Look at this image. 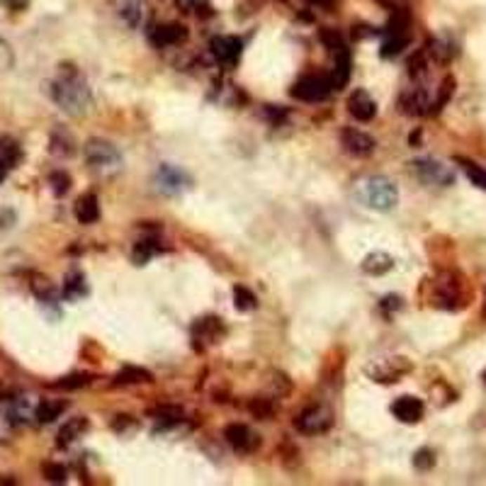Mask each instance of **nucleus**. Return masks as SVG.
Listing matches in <instances>:
<instances>
[{
  "instance_id": "nucleus-23",
  "label": "nucleus",
  "mask_w": 486,
  "mask_h": 486,
  "mask_svg": "<svg viewBox=\"0 0 486 486\" xmlns=\"http://www.w3.org/2000/svg\"><path fill=\"white\" fill-rule=\"evenodd\" d=\"M66 411V404L63 401H39L37 404V411H34V419L39 421V423H51V421H56L59 416Z\"/></svg>"
},
{
  "instance_id": "nucleus-13",
  "label": "nucleus",
  "mask_w": 486,
  "mask_h": 486,
  "mask_svg": "<svg viewBox=\"0 0 486 486\" xmlns=\"http://www.w3.org/2000/svg\"><path fill=\"white\" fill-rule=\"evenodd\" d=\"M367 372H369V377H372L374 382L392 384V382H396V379L401 377V374L411 372V362L406 360V357H392V360H382V362H379V369L369 367Z\"/></svg>"
},
{
  "instance_id": "nucleus-37",
  "label": "nucleus",
  "mask_w": 486,
  "mask_h": 486,
  "mask_svg": "<svg viewBox=\"0 0 486 486\" xmlns=\"http://www.w3.org/2000/svg\"><path fill=\"white\" fill-rule=\"evenodd\" d=\"M86 384H88L86 374H68V377L54 382V389H81V387H86Z\"/></svg>"
},
{
  "instance_id": "nucleus-6",
  "label": "nucleus",
  "mask_w": 486,
  "mask_h": 486,
  "mask_svg": "<svg viewBox=\"0 0 486 486\" xmlns=\"http://www.w3.org/2000/svg\"><path fill=\"white\" fill-rule=\"evenodd\" d=\"M331 426H334V414L329 406H311L294 419V428L304 435H319V433L329 431Z\"/></svg>"
},
{
  "instance_id": "nucleus-16",
  "label": "nucleus",
  "mask_w": 486,
  "mask_h": 486,
  "mask_svg": "<svg viewBox=\"0 0 486 486\" xmlns=\"http://www.w3.org/2000/svg\"><path fill=\"white\" fill-rule=\"evenodd\" d=\"M221 336H224V324L216 316H204V319H199L192 326V338L195 341H202L204 346L207 343H216Z\"/></svg>"
},
{
  "instance_id": "nucleus-20",
  "label": "nucleus",
  "mask_w": 486,
  "mask_h": 486,
  "mask_svg": "<svg viewBox=\"0 0 486 486\" xmlns=\"http://www.w3.org/2000/svg\"><path fill=\"white\" fill-rule=\"evenodd\" d=\"M350 68H353L350 51L346 49V51H341V54H336V68H334V73L329 76L331 88H334V91L343 88L348 81H350Z\"/></svg>"
},
{
  "instance_id": "nucleus-42",
  "label": "nucleus",
  "mask_w": 486,
  "mask_h": 486,
  "mask_svg": "<svg viewBox=\"0 0 486 486\" xmlns=\"http://www.w3.org/2000/svg\"><path fill=\"white\" fill-rule=\"evenodd\" d=\"M379 3H384V5H389V8H401V5L406 3V0H379Z\"/></svg>"
},
{
  "instance_id": "nucleus-15",
  "label": "nucleus",
  "mask_w": 486,
  "mask_h": 486,
  "mask_svg": "<svg viewBox=\"0 0 486 486\" xmlns=\"http://www.w3.org/2000/svg\"><path fill=\"white\" fill-rule=\"evenodd\" d=\"M348 110H350V114L357 121H369L377 114V103H374L367 91H355L348 98Z\"/></svg>"
},
{
  "instance_id": "nucleus-2",
  "label": "nucleus",
  "mask_w": 486,
  "mask_h": 486,
  "mask_svg": "<svg viewBox=\"0 0 486 486\" xmlns=\"http://www.w3.org/2000/svg\"><path fill=\"white\" fill-rule=\"evenodd\" d=\"M472 287L469 282L455 270H445L438 275V280L433 282V304L438 309H447V311H459L464 306L472 304Z\"/></svg>"
},
{
  "instance_id": "nucleus-4",
  "label": "nucleus",
  "mask_w": 486,
  "mask_h": 486,
  "mask_svg": "<svg viewBox=\"0 0 486 486\" xmlns=\"http://www.w3.org/2000/svg\"><path fill=\"white\" fill-rule=\"evenodd\" d=\"M86 161L93 171L110 176V173H117L121 168V153L117 146L110 144L105 139H91L86 144Z\"/></svg>"
},
{
  "instance_id": "nucleus-9",
  "label": "nucleus",
  "mask_w": 486,
  "mask_h": 486,
  "mask_svg": "<svg viewBox=\"0 0 486 486\" xmlns=\"http://www.w3.org/2000/svg\"><path fill=\"white\" fill-rule=\"evenodd\" d=\"M224 438L229 440V445L239 452H256L261 445V438L243 423H231L224 428Z\"/></svg>"
},
{
  "instance_id": "nucleus-5",
  "label": "nucleus",
  "mask_w": 486,
  "mask_h": 486,
  "mask_svg": "<svg viewBox=\"0 0 486 486\" xmlns=\"http://www.w3.org/2000/svg\"><path fill=\"white\" fill-rule=\"evenodd\" d=\"M411 171L419 176V180L428 185L447 188V185L455 183V171L450 166H445L442 161H438V158H419V161L411 163Z\"/></svg>"
},
{
  "instance_id": "nucleus-41",
  "label": "nucleus",
  "mask_w": 486,
  "mask_h": 486,
  "mask_svg": "<svg viewBox=\"0 0 486 486\" xmlns=\"http://www.w3.org/2000/svg\"><path fill=\"white\" fill-rule=\"evenodd\" d=\"M311 5H319V8H334L338 0H309Z\"/></svg>"
},
{
  "instance_id": "nucleus-35",
  "label": "nucleus",
  "mask_w": 486,
  "mask_h": 486,
  "mask_svg": "<svg viewBox=\"0 0 486 486\" xmlns=\"http://www.w3.org/2000/svg\"><path fill=\"white\" fill-rule=\"evenodd\" d=\"M248 409H251V414L256 416V419H270L275 414V406L268 399H253L251 404H248Z\"/></svg>"
},
{
  "instance_id": "nucleus-43",
  "label": "nucleus",
  "mask_w": 486,
  "mask_h": 486,
  "mask_svg": "<svg viewBox=\"0 0 486 486\" xmlns=\"http://www.w3.org/2000/svg\"><path fill=\"white\" fill-rule=\"evenodd\" d=\"M178 3H180V5H192L195 0H178Z\"/></svg>"
},
{
  "instance_id": "nucleus-21",
  "label": "nucleus",
  "mask_w": 486,
  "mask_h": 486,
  "mask_svg": "<svg viewBox=\"0 0 486 486\" xmlns=\"http://www.w3.org/2000/svg\"><path fill=\"white\" fill-rule=\"evenodd\" d=\"M34 411H37V404H32L29 396H20V399L13 401L8 411V421L13 426H20V423H27V421L34 419Z\"/></svg>"
},
{
  "instance_id": "nucleus-14",
  "label": "nucleus",
  "mask_w": 486,
  "mask_h": 486,
  "mask_svg": "<svg viewBox=\"0 0 486 486\" xmlns=\"http://www.w3.org/2000/svg\"><path fill=\"white\" fill-rule=\"evenodd\" d=\"M341 141L346 146V151H350L353 156H369L374 151V139L360 129H350V126L343 129Z\"/></svg>"
},
{
  "instance_id": "nucleus-8",
  "label": "nucleus",
  "mask_w": 486,
  "mask_h": 486,
  "mask_svg": "<svg viewBox=\"0 0 486 486\" xmlns=\"http://www.w3.org/2000/svg\"><path fill=\"white\" fill-rule=\"evenodd\" d=\"M331 91L334 88H331L329 76H306L292 86V98L304 100V103H321L329 98Z\"/></svg>"
},
{
  "instance_id": "nucleus-36",
  "label": "nucleus",
  "mask_w": 486,
  "mask_h": 486,
  "mask_svg": "<svg viewBox=\"0 0 486 486\" xmlns=\"http://www.w3.org/2000/svg\"><path fill=\"white\" fill-rule=\"evenodd\" d=\"M49 183H51V190H54L56 197H63V195L68 192V188H71V178H68L66 173H61V171L51 173Z\"/></svg>"
},
{
  "instance_id": "nucleus-18",
  "label": "nucleus",
  "mask_w": 486,
  "mask_h": 486,
  "mask_svg": "<svg viewBox=\"0 0 486 486\" xmlns=\"http://www.w3.org/2000/svg\"><path fill=\"white\" fill-rule=\"evenodd\" d=\"M117 13L126 27L136 29L144 22V3L141 0H117Z\"/></svg>"
},
{
  "instance_id": "nucleus-30",
  "label": "nucleus",
  "mask_w": 486,
  "mask_h": 486,
  "mask_svg": "<svg viewBox=\"0 0 486 486\" xmlns=\"http://www.w3.org/2000/svg\"><path fill=\"white\" fill-rule=\"evenodd\" d=\"M151 416L158 421V423H163V426L171 428V426H176L178 421L183 419V411L178 409V406H158V409L151 411Z\"/></svg>"
},
{
  "instance_id": "nucleus-27",
  "label": "nucleus",
  "mask_w": 486,
  "mask_h": 486,
  "mask_svg": "<svg viewBox=\"0 0 486 486\" xmlns=\"http://www.w3.org/2000/svg\"><path fill=\"white\" fill-rule=\"evenodd\" d=\"M452 93H455V78L452 76H447V78H442V83H440V91H438L435 95V100L431 103V110L428 112H438V110H442L447 105V100L452 98Z\"/></svg>"
},
{
  "instance_id": "nucleus-29",
  "label": "nucleus",
  "mask_w": 486,
  "mask_h": 486,
  "mask_svg": "<svg viewBox=\"0 0 486 486\" xmlns=\"http://www.w3.org/2000/svg\"><path fill=\"white\" fill-rule=\"evenodd\" d=\"M234 304H236V309H239V311H253L258 306V299L248 287L236 284V287H234Z\"/></svg>"
},
{
  "instance_id": "nucleus-17",
  "label": "nucleus",
  "mask_w": 486,
  "mask_h": 486,
  "mask_svg": "<svg viewBox=\"0 0 486 486\" xmlns=\"http://www.w3.org/2000/svg\"><path fill=\"white\" fill-rule=\"evenodd\" d=\"M73 214L81 224H95L100 219V202H98V195L86 192L76 199L73 204Z\"/></svg>"
},
{
  "instance_id": "nucleus-19",
  "label": "nucleus",
  "mask_w": 486,
  "mask_h": 486,
  "mask_svg": "<svg viewBox=\"0 0 486 486\" xmlns=\"http://www.w3.org/2000/svg\"><path fill=\"white\" fill-rule=\"evenodd\" d=\"M392 268H394V258L384 251H372L369 256H364V261H362V270L367 275H374V277L389 272Z\"/></svg>"
},
{
  "instance_id": "nucleus-34",
  "label": "nucleus",
  "mask_w": 486,
  "mask_h": 486,
  "mask_svg": "<svg viewBox=\"0 0 486 486\" xmlns=\"http://www.w3.org/2000/svg\"><path fill=\"white\" fill-rule=\"evenodd\" d=\"M414 467L419 469V472H428V469H433L435 467V452H433L431 447H421V450L414 455Z\"/></svg>"
},
{
  "instance_id": "nucleus-31",
  "label": "nucleus",
  "mask_w": 486,
  "mask_h": 486,
  "mask_svg": "<svg viewBox=\"0 0 486 486\" xmlns=\"http://www.w3.org/2000/svg\"><path fill=\"white\" fill-rule=\"evenodd\" d=\"M51 151L59 153V156H71V153L76 151V146H73V136H68L66 131L59 129L54 136H51Z\"/></svg>"
},
{
  "instance_id": "nucleus-38",
  "label": "nucleus",
  "mask_w": 486,
  "mask_h": 486,
  "mask_svg": "<svg viewBox=\"0 0 486 486\" xmlns=\"http://www.w3.org/2000/svg\"><path fill=\"white\" fill-rule=\"evenodd\" d=\"M401 306H404V302H401V299L396 297V294H389V297H384V299H382V304H379V309H382L387 316H392L396 309H401Z\"/></svg>"
},
{
  "instance_id": "nucleus-10",
  "label": "nucleus",
  "mask_w": 486,
  "mask_h": 486,
  "mask_svg": "<svg viewBox=\"0 0 486 486\" xmlns=\"http://www.w3.org/2000/svg\"><path fill=\"white\" fill-rule=\"evenodd\" d=\"M243 41L239 37H214L212 39V54L221 66H236L241 59Z\"/></svg>"
},
{
  "instance_id": "nucleus-1",
  "label": "nucleus",
  "mask_w": 486,
  "mask_h": 486,
  "mask_svg": "<svg viewBox=\"0 0 486 486\" xmlns=\"http://www.w3.org/2000/svg\"><path fill=\"white\" fill-rule=\"evenodd\" d=\"M49 95L63 112H68V114H83L93 103L91 88H88V83L83 81L76 71L63 73L59 81L51 83Z\"/></svg>"
},
{
  "instance_id": "nucleus-44",
  "label": "nucleus",
  "mask_w": 486,
  "mask_h": 486,
  "mask_svg": "<svg viewBox=\"0 0 486 486\" xmlns=\"http://www.w3.org/2000/svg\"><path fill=\"white\" fill-rule=\"evenodd\" d=\"M484 384H486V369H484Z\"/></svg>"
},
{
  "instance_id": "nucleus-11",
  "label": "nucleus",
  "mask_w": 486,
  "mask_h": 486,
  "mask_svg": "<svg viewBox=\"0 0 486 486\" xmlns=\"http://www.w3.org/2000/svg\"><path fill=\"white\" fill-rule=\"evenodd\" d=\"M188 39V29L183 27V25H158V27H153L149 32V41L153 46H158V49H168V46H178L183 44V41Z\"/></svg>"
},
{
  "instance_id": "nucleus-28",
  "label": "nucleus",
  "mask_w": 486,
  "mask_h": 486,
  "mask_svg": "<svg viewBox=\"0 0 486 486\" xmlns=\"http://www.w3.org/2000/svg\"><path fill=\"white\" fill-rule=\"evenodd\" d=\"M156 253H158L156 241L146 239V241H139V243H136L134 251H131V258H134L136 265H146V263H149L151 258L156 256Z\"/></svg>"
},
{
  "instance_id": "nucleus-26",
  "label": "nucleus",
  "mask_w": 486,
  "mask_h": 486,
  "mask_svg": "<svg viewBox=\"0 0 486 486\" xmlns=\"http://www.w3.org/2000/svg\"><path fill=\"white\" fill-rule=\"evenodd\" d=\"M151 372L144 367H136V364H129L117 374V384H141V382H151Z\"/></svg>"
},
{
  "instance_id": "nucleus-12",
  "label": "nucleus",
  "mask_w": 486,
  "mask_h": 486,
  "mask_svg": "<svg viewBox=\"0 0 486 486\" xmlns=\"http://www.w3.org/2000/svg\"><path fill=\"white\" fill-rule=\"evenodd\" d=\"M423 411H426L423 401H421L419 396H411V394L399 396L392 404L394 419H399L401 423H419V421L423 419Z\"/></svg>"
},
{
  "instance_id": "nucleus-24",
  "label": "nucleus",
  "mask_w": 486,
  "mask_h": 486,
  "mask_svg": "<svg viewBox=\"0 0 486 486\" xmlns=\"http://www.w3.org/2000/svg\"><path fill=\"white\" fill-rule=\"evenodd\" d=\"M63 294L66 299H78V297H86L88 294V284H86V277L81 272H68L66 275V284H63Z\"/></svg>"
},
{
  "instance_id": "nucleus-7",
  "label": "nucleus",
  "mask_w": 486,
  "mask_h": 486,
  "mask_svg": "<svg viewBox=\"0 0 486 486\" xmlns=\"http://www.w3.org/2000/svg\"><path fill=\"white\" fill-rule=\"evenodd\" d=\"M192 185V178L173 163H161L156 171V188L163 195H180Z\"/></svg>"
},
{
  "instance_id": "nucleus-32",
  "label": "nucleus",
  "mask_w": 486,
  "mask_h": 486,
  "mask_svg": "<svg viewBox=\"0 0 486 486\" xmlns=\"http://www.w3.org/2000/svg\"><path fill=\"white\" fill-rule=\"evenodd\" d=\"M321 41H324L326 46H329V51H334V54H341V51H346V41H343V34L336 29H321Z\"/></svg>"
},
{
  "instance_id": "nucleus-25",
  "label": "nucleus",
  "mask_w": 486,
  "mask_h": 486,
  "mask_svg": "<svg viewBox=\"0 0 486 486\" xmlns=\"http://www.w3.org/2000/svg\"><path fill=\"white\" fill-rule=\"evenodd\" d=\"M455 163H457L459 168H462L464 176H467L469 180H472L474 185H477V188L486 190V171H484V168H479L477 163L469 161V158H464V156H457V158H455Z\"/></svg>"
},
{
  "instance_id": "nucleus-3",
  "label": "nucleus",
  "mask_w": 486,
  "mask_h": 486,
  "mask_svg": "<svg viewBox=\"0 0 486 486\" xmlns=\"http://www.w3.org/2000/svg\"><path fill=\"white\" fill-rule=\"evenodd\" d=\"M357 199L374 212H392L399 202V190L389 178L369 176L357 183Z\"/></svg>"
},
{
  "instance_id": "nucleus-39",
  "label": "nucleus",
  "mask_w": 486,
  "mask_h": 486,
  "mask_svg": "<svg viewBox=\"0 0 486 486\" xmlns=\"http://www.w3.org/2000/svg\"><path fill=\"white\" fill-rule=\"evenodd\" d=\"M13 168V163L10 161H5V158H0V183L5 180V176H8V171Z\"/></svg>"
},
{
  "instance_id": "nucleus-40",
  "label": "nucleus",
  "mask_w": 486,
  "mask_h": 486,
  "mask_svg": "<svg viewBox=\"0 0 486 486\" xmlns=\"http://www.w3.org/2000/svg\"><path fill=\"white\" fill-rule=\"evenodd\" d=\"M0 3H5L8 8L18 10V8H25V3H27V0H0Z\"/></svg>"
},
{
  "instance_id": "nucleus-22",
  "label": "nucleus",
  "mask_w": 486,
  "mask_h": 486,
  "mask_svg": "<svg viewBox=\"0 0 486 486\" xmlns=\"http://www.w3.org/2000/svg\"><path fill=\"white\" fill-rule=\"evenodd\" d=\"M86 431H88V421L83 419V416H76V419H71V421H68V423L59 431V445H61V447L71 445V442H76L78 438H81Z\"/></svg>"
},
{
  "instance_id": "nucleus-33",
  "label": "nucleus",
  "mask_w": 486,
  "mask_h": 486,
  "mask_svg": "<svg viewBox=\"0 0 486 486\" xmlns=\"http://www.w3.org/2000/svg\"><path fill=\"white\" fill-rule=\"evenodd\" d=\"M41 474H44L46 482H54V484H63L68 477L66 467H63V464H56V462H46L44 467H41Z\"/></svg>"
}]
</instances>
